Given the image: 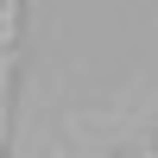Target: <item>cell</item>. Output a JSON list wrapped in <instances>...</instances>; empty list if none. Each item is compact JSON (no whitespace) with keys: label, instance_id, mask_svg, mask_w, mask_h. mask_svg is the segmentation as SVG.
Returning a JSON list of instances; mask_svg holds the SVG:
<instances>
[{"label":"cell","instance_id":"7a4b0ae2","mask_svg":"<svg viewBox=\"0 0 158 158\" xmlns=\"http://www.w3.org/2000/svg\"><path fill=\"white\" fill-rule=\"evenodd\" d=\"M120 158H139V152H120Z\"/></svg>","mask_w":158,"mask_h":158},{"label":"cell","instance_id":"6da1fadb","mask_svg":"<svg viewBox=\"0 0 158 158\" xmlns=\"http://www.w3.org/2000/svg\"><path fill=\"white\" fill-rule=\"evenodd\" d=\"M13 57H19V0H0V158H6V114H13Z\"/></svg>","mask_w":158,"mask_h":158}]
</instances>
